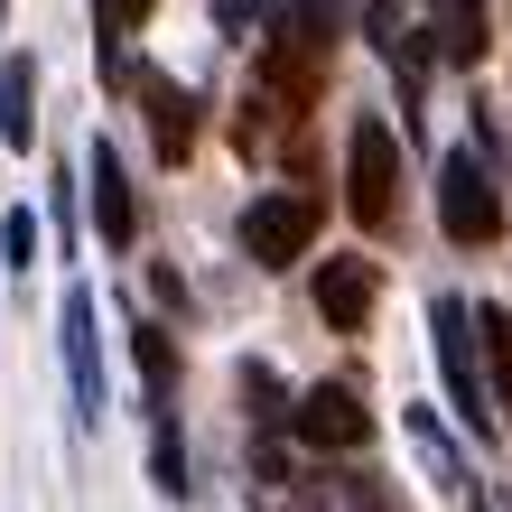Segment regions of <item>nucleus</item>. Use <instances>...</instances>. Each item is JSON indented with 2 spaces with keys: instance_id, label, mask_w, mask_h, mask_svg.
Returning <instances> with one entry per match:
<instances>
[{
  "instance_id": "7",
  "label": "nucleus",
  "mask_w": 512,
  "mask_h": 512,
  "mask_svg": "<svg viewBox=\"0 0 512 512\" xmlns=\"http://www.w3.org/2000/svg\"><path fill=\"white\" fill-rule=\"evenodd\" d=\"M84 205H94L103 252H131V243H140V196H131L122 149H112V140H94V149H84Z\"/></svg>"
},
{
  "instance_id": "16",
  "label": "nucleus",
  "mask_w": 512,
  "mask_h": 512,
  "mask_svg": "<svg viewBox=\"0 0 512 512\" xmlns=\"http://www.w3.org/2000/svg\"><path fill=\"white\" fill-rule=\"evenodd\" d=\"M0 252H10V270L38 261V215H28V205H10V215H0Z\"/></svg>"
},
{
  "instance_id": "6",
  "label": "nucleus",
  "mask_w": 512,
  "mask_h": 512,
  "mask_svg": "<svg viewBox=\"0 0 512 512\" xmlns=\"http://www.w3.org/2000/svg\"><path fill=\"white\" fill-rule=\"evenodd\" d=\"M66 382H75V419L84 429H103V317H94V289H66Z\"/></svg>"
},
{
  "instance_id": "10",
  "label": "nucleus",
  "mask_w": 512,
  "mask_h": 512,
  "mask_svg": "<svg viewBox=\"0 0 512 512\" xmlns=\"http://www.w3.org/2000/svg\"><path fill=\"white\" fill-rule=\"evenodd\" d=\"M466 317H475V364H485L494 429L512 438V308H466Z\"/></svg>"
},
{
  "instance_id": "18",
  "label": "nucleus",
  "mask_w": 512,
  "mask_h": 512,
  "mask_svg": "<svg viewBox=\"0 0 512 512\" xmlns=\"http://www.w3.org/2000/svg\"><path fill=\"white\" fill-rule=\"evenodd\" d=\"M0 19H10V0H0Z\"/></svg>"
},
{
  "instance_id": "9",
  "label": "nucleus",
  "mask_w": 512,
  "mask_h": 512,
  "mask_svg": "<svg viewBox=\"0 0 512 512\" xmlns=\"http://www.w3.org/2000/svg\"><path fill=\"white\" fill-rule=\"evenodd\" d=\"M131 94L149 103V140H159V159L177 168L196 149V94H187V84H168V75H131Z\"/></svg>"
},
{
  "instance_id": "4",
  "label": "nucleus",
  "mask_w": 512,
  "mask_h": 512,
  "mask_svg": "<svg viewBox=\"0 0 512 512\" xmlns=\"http://www.w3.org/2000/svg\"><path fill=\"white\" fill-rule=\"evenodd\" d=\"M317 224H326V196H317V187H270V196H252V205H243V252H252V270L308 261Z\"/></svg>"
},
{
  "instance_id": "14",
  "label": "nucleus",
  "mask_w": 512,
  "mask_h": 512,
  "mask_svg": "<svg viewBox=\"0 0 512 512\" xmlns=\"http://www.w3.org/2000/svg\"><path fill=\"white\" fill-rule=\"evenodd\" d=\"M159 0H94V28H103V56H131V38L149 28Z\"/></svg>"
},
{
  "instance_id": "17",
  "label": "nucleus",
  "mask_w": 512,
  "mask_h": 512,
  "mask_svg": "<svg viewBox=\"0 0 512 512\" xmlns=\"http://www.w3.org/2000/svg\"><path fill=\"white\" fill-rule=\"evenodd\" d=\"M410 438H419V457H429V475H438V485H457V447L429 429V410H410Z\"/></svg>"
},
{
  "instance_id": "5",
  "label": "nucleus",
  "mask_w": 512,
  "mask_h": 512,
  "mask_svg": "<svg viewBox=\"0 0 512 512\" xmlns=\"http://www.w3.org/2000/svg\"><path fill=\"white\" fill-rule=\"evenodd\" d=\"M289 438L317 447V457H364V447H373V410L354 401L345 382H317V391L289 401Z\"/></svg>"
},
{
  "instance_id": "11",
  "label": "nucleus",
  "mask_w": 512,
  "mask_h": 512,
  "mask_svg": "<svg viewBox=\"0 0 512 512\" xmlns=\"http://www.w3.org/2000/svg\"><path fill=\"white\" fill-rule=\"evenodd\" d=\"M131 354H140V391H149V410H177V336L159 317H140L131 326Z\"/></svg>"
},
{
  "instance_id": "3",
  "label": "nucleus",
  "mask_w": 512,
  "mask_h": 512,
  "mask_svg": "<svg viewBox=\"0 0 512 512\" xmlns=\"http://www.w3.org/2000/svg\"><path fill=\"white\" fill-rule=\"evenodd\" d=\"M429 354H438V382H447V401H457V419H466L475 438H503L494 429V401H485V364H475V317H466L457 289L429 298Z\"/></svg>"
},
{
  "instance_id": "13",
  "label": "nucleus",
  "mask_w": 512,
  "mask_h": 512,
  "mask_svg": "<svg viewBox=\"0 0 512 512\" xmlns=\"http://www.w3.org/2000/svg\"><path fill=\"white\" fill-rule=\"evenodd\" d=\"M243 410H252L261 438H280V429H289V382L270 373V364H243Z\"/></svg>"
},
{
  "instance_id": "8",
  "label": "nucleus",
  "mask_w": 512,
  "mask_h": 512,
  "mask_svg": "<svg viewBox=\"0 0 512 512\" xmlns=\"http://www.w3.org/2000/svg\"><path fill=\"white\" fill-rule=\"evenodd\" d=\"M373 298H382V270L364 252H326L317 261V317L336 326V336H364V326H373Z\"/></svg>"
},
{
  "instance_id": "2",
  "label": "nucleus",
  "mask_w": 512,
  "mask_h": 512,
  "mask_svg": "<svg viewBox=\"0 0 512 512\" xmlns=\"http://www.w3.org/2000/svg\"><path fill=\"white\" fill-rule=\"evenodd\" d=\"M345 215L364 224V233L401 224V131L373 122V112L345 131Z\"/></svg>"
},
{
  "instance_id": "1",
  "label": "nucleus",
  "mask_w": 512,
  "mask_h": 512,
  "mask_svg": "<svg viewBox=\"0 0 512 512\" xmlns=\"http://www.w3.org/2000/svg\"><path fill=\"white\" fill-rule=\"evenodd\" d=\"M438 233L457 252L503 243V187H494V168H485V140H457L438 159Z\"/></svg>"
},
{
  "instance_id": "12",
  "label": "nucleus",
  "mask_w": 512,
  "mask_h": 512,
  "mask_svg": "<svg viewBox=\"0 0 512 512\" xmlns=\"http://www.w3.org/2000/svg\"><path fill=\"white\" fill-rule=\"evenodd\" d=\"M0 140L10 149L38 140V66L28 56H0Z\"/></svg>"
},
{
  "instance_id": "15",
  "label": "nucleus",
  "mask_w": 512,
  "mask_h": 512,
  "mask_svg": "<svg viewBox=\"0 0 512 512\" xmlns=\"http://www.w3.org/2000/svg\"><path fill=\"white\" fill-rule=\"evenodd\" d=\"M149 475H159V494H187V438L159 419V438H149Z\"/></svg>"
}]
</instances>
